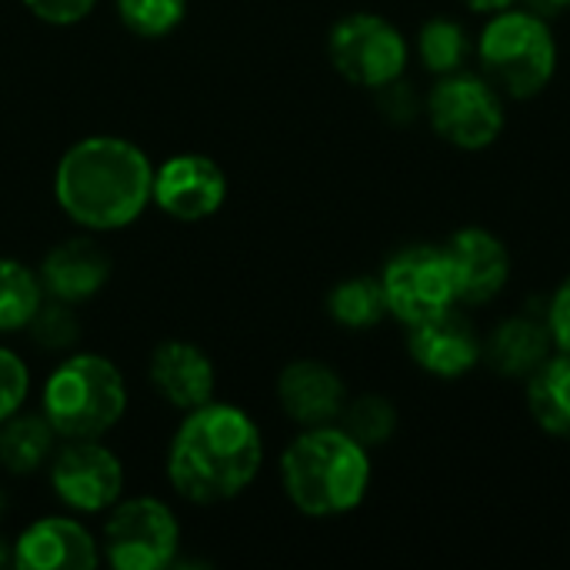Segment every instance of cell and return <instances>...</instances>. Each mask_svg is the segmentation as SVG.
I'll list each match as a JSON object with an SVG mask.
<instances>
[{"instance_id": "9a60e30c", "label": "cell", "mask_w": 570, "mask_h": 570, "mask_svg": "<svg viewBox=\"0 0 570 570\" xmlns=\"http://www.w3.org/2000/svg\"><path fill=\"white\" fill-rule=\"evenodd\" d=\"M100 548L80 521L40 518L13 541L17 570H94Z\"/></svg>"}, {"instance_id": "5b68a950", "label": "cell", "mask_w": 570, "mask_h": 570, "mask_svg": "<svg viewBox=\"0 0 570 570\" xmlns=\"http://www.w3.org/2000/svg\"><path fill=\"white\" fill-rule=\"evenodd\" d=\"M40 411L57 438H104L127 411L124 374L100 354H73L47 377Z\"/></svg>"}, {"instance_id": "4316f807", "label": "cell", "mask_w": 570, "mask_h": 570, "mask_svg": "<svg viewBox=\"0 0 570 570\" xmlns=\"http://www.w3.org/2000/svg\"><path fill=\"white\" fill-rule=\"evenodd\" d=\"M377 94V110L384 114L387 124H397V127H407L414 124L421 114H424V97L417 94V87L404 77L384 83L374 90Z\"/></svg>"}, {"instance_id": "5bb4252c", "label": "cell", "mask_w": 570, "mask_h": 570, "mask_svg": "<svg viewBox=\"0 0 570 570\" xmlns=\"http://www.w3.org/2000/svg\"><path fill=\"white\" fill-rule=\"evenodd\" d=\"M281 411L301 428L337 424L347 404L344 377L321 361H291L277 377Z\"/></svg>"}, {"instance_id": "e0dca14e", "label": "cell", "mask_w": 570, "mask_h": 570, "mask_svg": "<svg viewBox=\"0 0 570 570\" xmlns=\"http://www.w3.org/2000/svg\"><path fill=\"white\" fill-rule=\"evenodd\" d=\"M37 277L47 297L63 304H80L100 294V287L110 281V257L97 240L70 237L47 250Z\"/></svg>"}, {"instance_id": "4dcf8cb0", "label": "cell", "mask_w": 570, "mask_h": 570, "mask_svg": "<svg viewBox=\"0 0 570 570\" xmlns=\"http://www.w3.org/2000/svg\"><path fill=\"white\" fill-rule=\"evenodd\" d=\"M464 7L478 10V13H494V10H504V7H514L518 0H461Z\"/></svg>"}, {"instance_id": "8992f818", "label": "cell", "mask_w": 570, "mask_h": 570, "mask_svg": "<svg viewBox=\"0 0 570 570\" xmlns=\"http://www.w3.org/2000/svg\"><path fill=\"white\" fill-rule=\"evenodd\" d=\"M424 117L431 130L458 150H488L504 134V94L471 70L438 77L424 97Z\"/></svg>"}, {"instance_id": "603a6c76", "label": "cell", "mask_w": 570, "mask_h": 570, "mask_svg": "<svg viewBox=\"0 0 570 570\" xmlns=\"http://www.w3.org/2000/svg\"><path fill=\"white\" fill-rule=\"evenodd\" d=\"M43 301L37 271L13 257H0V334H17L30 324Z\"/></svg>"}, {"instance_id": "1f68e13d", "label": "cell", "mask_w": 570, "mask_h": 570, "mask_svg": "<svg viewBox=\"0 0 570 570\" xmlns=\"http://www.w3.org/2000/svg\"><path fill=\"white\" fill-rule=\"evenodd\" d=\"M13 568V544H7L3 538H0V568Z\"/></svg>"}, {"instance_id": "cb8c5ba5", "label": "cell", "mask_w": 570, "mask_h": 570, "mask_svg": "<svg viewBox=\"0 0 570 570\" xmlns=\"http://www.w3.org/2000/svg\"><path fill=\"white\" fill-rule=\"evenodd\" d=\"M341 428L367 451L384 448L397 434V407L381 394H361L344 404Z\"/></svg>"}, {"instance_id": "ac0fdd59", "label": "cell", "mask_w": 570, "mask_h": 570, "mask_svg": "<svg viewBox=\"0 0 570 570\" xmlns=\"http://www.w3.org/2000/svg\"><path fill=\"white\" fill-rule=\"evenodd\" d=\"M554 354V337L548 331V321L518 314L501 321L488 341H484V361L501 377H531L548 357Z\"/></svg>"}, {"instance_id": "9c48e42d", "label": "cell", "mask_w": 570, "mask_h": 570, "mask_svg": "<svg viewBox=\"0 0 570 570\" xmlns=\"http://www.w3.org/2000/svg\"><path fill=\"white\" fill-rule=\"evenodd\" d=\"M180 548V524L157 498H134L114 508L104 524V558L117 570H164Z\"/></svg>"}, {"instance_id": "7c38bea8", "label": "cell", "mask_w": 570, "mask_h": 570, "mask_svg": "<svg viewBox=\"0 0 570 570\" xmlns=\"http://www.w3.org/2000/svg\"><path fill=\"white\" fill-rule=\"evenodd\" d=\"M407 354L411 361L441 381H458L484 361V341L474 324L454 307L407 327Z\"/></svg>"}, {"instance_id": "277c9868", "label": "cell", "mask_w": 570, "mask_h": 570, "mask_svg": "<svg viewBox=\"0 0 570 570\" xmlns=\"http://www.w3.org/2000/svg\"><path fill=\"white\" fill-rule=\"evenodd\" d=\"M474 57L481 73L514 100L538 97L558 73L554 30L534 10H494L474 43Z\"/></svg>"}, {"instance_id": "4fadbf2b", "label": "cell", "mask_w": 570, "mask_h": 570, "mask_svg": "<svg viewBox=\"0 0 570 570\" xmlns=\"http://www.w3.org/2000/svg\"><path fill=\"white\" fill-rule=\"evenodd\" d=\"M444 254L454 271L458 304L481 307L494 301L511 281V250L498 234L484 227H464L451 234Z\"/></svg>"}, {"instance_id": "ba28073f", "label": "cell", "mask_w": 570, "mask_h": 570, "mask_svg": "<svg viewBox=\"0 0 570 570\" xmlns=\"http://www.w3.org/2000/svg\"><path fill=\"white\" fill-rule=\"evenodd\" d=\"M381 287L387 297V314L397 317L404 327L431 321L458 304L451 261L444 247L431 244L397 250L381 271Z\"/></svg>"}, {"instance_id": "44dd1931", "label": "cell", "mask_w": 570, "mask_h": 570, "mask_svg": "<svg viewBox=\"0 0 570 570\" xmlns=\"http://www.w3.org/2000/svg\"><path fill=\"white\" fill-rule=\"evenodd\" d=\"M417 57L424 70H431L434 77H448L468 70V60L474 57V40L464 23L451 17H431L417 30Z\"/></svg>"}, {"instance_id": "83f0119b", "label": "cell", "mask_w": 570, "mask_h": 570, "mask_svg": "<svg viewBox=\"0 0 570 570\" xmlns=\"http://www.w3.org/2000/svg\"><path fill=\"white\" fill-rule=\"evenodd\" d=\"M27 391H30V371H27V364L13 351L0 347V424L23 407Z\"/></svg>"}, {"instance_id": "8fae6325", "label": "cell", "mask_w": 570, "mask_h": 570, "mask_svg": "<svg viewBox=\"0 0 570 570\" xmlns=\"http://www.w3.org/2000/svg\"><path fill=\"white\" fill-rule=\"evenodd\" d=\"M150 200L174 220H207L227 200V177L220 164L204 154H177L154 167Z\"/></svg>"}, {"instance_id": "6da1fadb", "label": "cell", "mask_w": 570, "mask_h": 570, "mask_svg": "<svg viewBox=\"0 0 570 570\" xmlns=\"http://www.w3.org/2000/svg\"><path fill=\"white\" fill-rule=\"evenodd\" d=\"M264 464V441L254 417L234 404L207 401L187 411L170 451V488L190 504H224L244 494Z\"/></svg>"}, {"instance_id": "7402d4cb", "label": "cell", "mask_w": 570, "mask_h": 570, "mask_svg": "<svg viewBox=\"0 0 570 570\" xmlns=\"http://www.w3.org/2000/svg\"><path fill=\"white\" fill-rule=\"evenodd\" d=\"M327 314L347 331H371L387 317L381 277H347L327 294Z\"/></svg>"}, {"instance_id": "2e32d148", "label": "cell", "mask_w": 570, "mask_h": 570, "mask_svg": "<svg viewBox=\"0 0 570 570\" xmlns=\"http://www.w3.org/2000/svg\"><path fill=\"white\" fill-rule=\"evenodd\" d=\"M150 384L154 391L177 411H194L204 407L207 401H214V387H217V371L210 364V357L190 344V341H164L154 354H150Z\"/></svg>"}, {"instance_id": "ffe728a7", "label": "cell", "mask_w": 570, "mask_h": 570, "mask_svg": "<svg viewBox=\"0 0 570 570\" xmlns=\"http://www.w3.org/2000/svg\"><path fill=\"white\" fill-rule=\"evenodd\" d=\"M57 431L43 414H10L0 424V468L7 474H33L53 458Z\"/></svg>"}, {"instance_id": "d6986e66", "label": "cell", "mask_w": 570, "mask_h": 570, "mask_svg": "<svg viewBox=\"0 0 570 570\" xmlns=\"http://www.w3.org/2000/svg\"><path fill=\"white\" fill-rule=\"evenodd\" d=\"M528 411L548 438L570 441V357L551 354L528 377Z\"/></svg>"}, {"instance_id": "52a82bcc", "label": "cell", "mask_w": 570, "mask_h": 570, "mask_svg": "<svg viewBox=\"0 0 570 570\" xmlns=\"http://www.w3.org/2000/svg\"><path fill=\"white\" fill-rule=\"evenodd\" d=\"M327 53L334 70L364 90H377L404 77L411 47L407 37L381 13H347L334 23L327 37Z\"/></svg>"}, {"instance_id": "7a4b0ae2", "label": "cell", "mask_w": 570, "mask_h": 570, "mask_svg": "<svg viewBox=\"0 0 570 570\" xmlns=\"http://www.w3.org/2000/svg\"><path fill=\"white\" fill-rule=\"evenodd\" d=\"M154 190V164L124 137H83L60 157L53 194L60 210L83 230L110 234L130 227Z\"/></svg>"}, {"instance_id": "484cf974", "label": "cell", "mask_w": 570, "mask_h": 570, "mask_svg": "<svg viewBox=\"0 0 570 570\" xmlns=\"http://www.w3.org/2000/svg\"><path fill=\"white\" fill-rule=\"evenodd\" d=\"M27 331H30V337H33L43 351H67V347H73L77 337H80V324H77L70 304L53 301V297H47V294H43L40 307L33 311Z\"/></svg>"}, {"instance_id": "f1b7e54d", "label": "cell", "mask_w": 570, "mask_h": 570, "mask_svg": "<svg viewBox=\"0 0 570 570\" xmlns=\"http://www.w3.org/2000/svg\"><path fill=\"white\" fill-rule=\"evenodd\" d=\"M23 3L37 20L53 27H70L97 7V0H23Z\"/></svg>"}, {"instance_id": "d4e9b609", "label": "cell", "mask_w": 570, "mask_h": 570, "mask_svg": "<svg viewBox=\"0 0 570 570\" xmlns=\"http://www.w3.org/2000/svg\"><path fill=\"white\" fill-rule=\"evenodd\" d=\"M114 3L120 23L144 40L167 37L170 30L180 27L187 13V0H114Z\"/></svg>"}, {"instance_id": "3957f363", "label": "cell", "mask_w": 570, "mask_h": 570, "mask_svg": "<svg viewBox=\"0 0 570 570\" xmlns=\"http://www.w3.org/2000/svg\"><path fill=\"white\" fill-rule=\"evenodd\" d=\"M281 484L307 518L351 514L371 488V451L344 428H304L281 458Z\"/></svg>"}, {"instance_id": "d6a6232c", "label": "cell", "mask_w": 570, "mask_h": 570, "mask_svg": "<svg viewBox=\"0 0 570 570\" xmlns=\"http://www.w3.org/2000/svg\"><path fill=\"white\" fill-rule=\"evenodd\" d=\"M541 7H551V10H570V0H538Z\"/></svg>"}, {"instance_id": "f546056e", "label": "cell", "mask_w": 570, "mask_h": 570, "mask_svg": "<svg viewBox=\"0 0 570 570\" xmlns=\"http://www.w3.org/2000/svg\"><path fill=\"white\" fill-rule=\"evenodd\" d=\"M544 321H548V331L554 337V351L570 357V274L558 284V291L551 294Z\"/></svg>"}, {"instance_id": "30bf717a", "label": "cell", "mask_w": 570, "mask_h": 570, "mask_svg": "<svg viewBox=\"0 0 570 570\" xmlns=\"http://www.w3.org/2000/svg\"><path fill=\"white\" fill-rule=\"evenodd\" d=\"M50 484L53 494L77 514H100L120 501L124 468L114 451H107L97 438L67 441L50 458Z\"/></svg>"}]
</instances>
